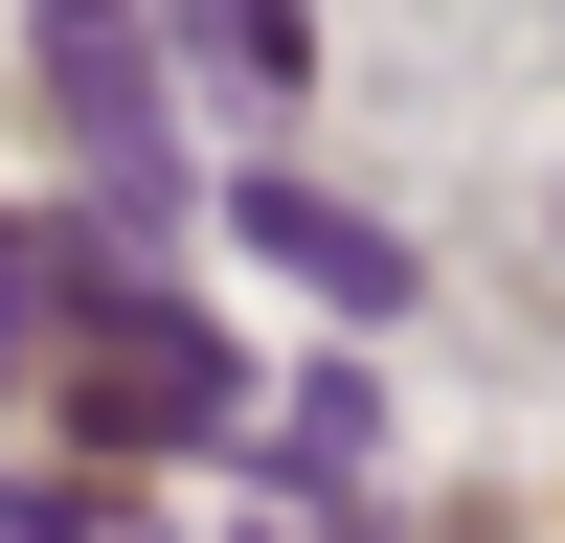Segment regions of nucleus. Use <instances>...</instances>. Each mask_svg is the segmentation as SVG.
Wrapping results in <instances>:
<instances>
[{
  "mask_svg": "<svg viewBox=\"0 0 565 543\" xmlns=\"http://www.w3.org/2000/svg\"><path fill=\"white\" fill-rule=\"evenodd\" d=\"M68 430H90V453H226V430H249V362H226L181 295L90 272V317H68Z\"/></svg>",
  "mask_w": 565,
  "mask_h": 543,
  "instance_id": "nucleus-1",
  "label": "nucleus"
},
{
  "mask_svg": "<svg viewBox=\"0 0 565 543\" xmlns=\"http://www.w3.org/2000/svg\"><path fill=\"white\" fill-rule=\"evenodd\" d=\"M226 226H249L295 295H340V317H407V226H362L340 181H271V159H249V181H226Z\"/></svg>",
  "mask_w": 565,
  "mask_h": 543,
  "instance_id": "nucleus-3",
  "label": "nucleus"
},
{
  "mask_svg": "<svg viewBox=\"0 0 565 543\" xmlns=\"http://www.w3.org/2000/svg\"><path fill=\"white\" fill-rule=\"evenodd\" d=\"M45 23H114V0H45Z\"/></svg>",
  "mask_w": 565,
  "mask_h": 543,
  "instance_id": "nucleus-8",
  "label": "nucleus"
},
{
  "mask_svg": "<svg viewBox=\"0 0 565 543\" xmlns=\"http://www.w3.org/2000/svg\"><path fill=\"white\" fill-rule=\"evenodd\" d=\"M45 91H68L90 204H114V226H159V204H181V159H159V91H136V45H114V23H45Z\"/></svg>",
  "mask_w": 565,
  "mask_h": 543,
  "instance_id": "nucleus-2",
  "label": "nucleus"
},
{
  "mask_svg": "<svg viewBox=\"0 0 565 543\" xmlns=\"http://www.w3.org/2000/svg\"><path fill=\"white\" fill-rule=\"evenodd\" d=\"M271 476H295V498H340V476H362V362H317V385L271 407Z\"/></svg>",
  "mask_w": 565,
  "mask_h": 543,
  "instance_id": "nucleus-6",
  "label": "nucleus"
},
{
  "mask_svg": "<svg viewBox=\"0 0 565 543\" xmlns=\"http://www.w3.org/2000/svg\"><path fill=\"white\" fill-rule=\"evenodd\" d=\"M181 45H204L226 91H295V68H317V23H295V0H181Z\"/></svg>",
  "mask_w": 565,
  "mask_h": 543,
  "instance_id": "nucleus-5",
  "label": "nucleus"
},
{
  "mask_svg": "<svg viewBox=\"0 0 565 543\" xmlns=\"http://www.w3.org/2000/svg\"><path fill=\"white\" fill-rule=\"evenodd\" d=\"M68 317H90V249L68 226H0V362H68Z\"/></svg>",
  "mask_w": 565,
  "mask_h": 543,
  "instance_id": "nucleus-4",
  "label": "nucleus"
},
{
  "mask_svg": "<svg viewBox=\"0 0 565 543\" xmlns=\"http://www.w3.org/2000/svg\"><path fill=\"white\" fill-rule=\"evenodd\" d=\"M114 521V476H0V543H90Z\"/></svg>",
  "mask_w": 565,
  "mask_h": 543,
  "instance_id": "nucleus-7",
  "label": "nucleus"
}]
</instances>
